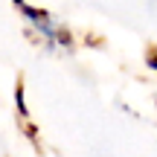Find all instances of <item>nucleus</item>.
I'll return each instance as SVG.
<instances>
[]
</instances>
